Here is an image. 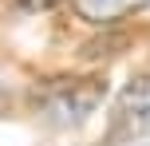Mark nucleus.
<instances>
[{"label": "nucleus", "mask_w": 150, "mask_h": 146, "mask_svg": "<svg viewBox=\"0 0 150 146\" xmlns=\"http://www.w3.org/2000/svg\"><path fill=\"white\" fill-rule=\"evenodd\" d=\"M71 4L79 12V20H87V24H115L122 16L146 8L150 0H71Z\"/></svg>", "instance_id": "7ed1b4c3"}, {"label": "nucleus", "mask_w": 150, "mask_h": 146, "mask_svg": "<svg viewBox=\"0 0 150 146\" xmlns=\"http://www.w3.org/2000/svg\"><path fill=\"white\" fill-rule=\"evenodd\" d=\"M103 99L99 79H55L44 91H36V111L55 126H75L91 115Z\"/></svg>", "instance_id": "f257e3e1"}, {"label": "nucleus", "mask_w": 150, "mask_h": 146, "mask_svg": "<svg viewBox=\"0 0 150 146\" xmlns=\"http://www.w3.org/2000/svg\"><path fill=\"white\" fill-rule=\"evenodd\" d=\"M59 0H20V8H28V12H44V8H55Z\"/></svg>", "instance_id": "20e7f679"}, {"label": "nucleus", "mask_w": 150, "mask_h": 146, "mask_svg": "<svg viewBox=\"0 0 150 146\" xmlns=\"http://www.w3.org/2000/svg\"><path fill=\"white\" fill-rule=\"evenodd\" d=\"M107 146H150V75L122 87L107 126Z\"/></svg>", "instance_id": "f03ea898"}]
</instances>
